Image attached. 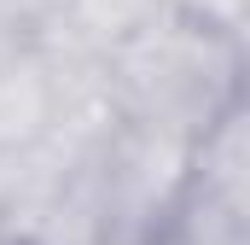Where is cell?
I'll return each instance as SVG.
<instances>
[{
    "label": "cell",
    "instance_id": "1",
    "mask_svg": "<svg viewBox=\"0 0 250 245\" xmlns=\"http://www.w3.org/2000/svg\"><path fill=\"white\" fill-rule=\"evenodd\" d=\"M105 94L117 117L198 140L245 99V41L169 6L117 53H105Z\"/></svg>",
    "mask_w": 250,
    "mask_h": 245
},
{
    "label": "cell",
    "instance_id": "2",
    "mask_svg": "<svg viewBox=\"0 0 250 245\" xmlns=\"http://www.w3.org/2000/svg\"><path fill=\"white\" fill-rule=\"evenodd\" d=\"M192 175V140L117 117L93 158L99 193V245H157L169 234Z\"/></svg>",
    "mask_w": 250,
    "mask_h": 245
},
{
    "label": "cell",
    "instance_id": "3",
    "mask_svg": "<svg viewBox=\"0 0 250 245\" xmlns=\"http://www.w3.org/2000/svg\"><path fill=\"white\" fill-rule=\"evenodd\" d=\"M169 6L209 24V29H221V35H233V41H245V0H169Z\"/></svg>",
    "mask_w": 250,
    "mask_h": 245
}]
</instances>
